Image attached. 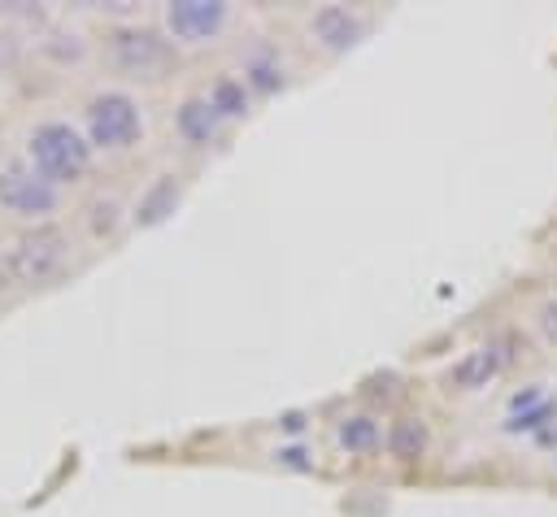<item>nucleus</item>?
I'll list each match as a JSON object with an SVG mask.
<instances>
[{
	"mask_svg": "<svg viewBox=\"0 0 557 517\" xmlns=\"http://www.w3.org/2000/svg\"><path fill=\"white\" fill-rule=\"evenodd\" d=\"M500 348L496 343H483V348H474V352H466L453 369H448V382L457 387V391H479V387H487L496 374H500Z\"/></svg>",
	"mask_w": 557,
	"mask_h": 517,
	"instance_id": "nucleus-10",
	"label": "nucleus"
},
{
	"mask_svg": "<svg viewBox=\"0 0 557 517\" xmlns=\"http://www.w3.org/2000/svg\"><path fill=\"white\" fill-rule=\"evenodd\" d=\"M335 439H339V447H348V452H374V447L383 443V430H379L374 417H344L339 430H335Z\"/></svg>",
	"mask_w": 557,
	"mask_h": 517,
	"instance_id": "nucleus-16",
	"label": "nucleus"
},
{
	"mask_svg": "<svg viewBox=\"0 0 557 517\" xmlns=\"http://www.w3.org/2000/svg\"><path fill=\"white\" fill-rule=\"evenodd\" d=\"M83 213H87V230L96 239H113L122 230V222H126V209H122L117 196H96V200H87Z\"/></svg>",
	"mask_w": 557,
	"mask_h": 517,
	"instance_id": "nucleus-15",
	"label": "nucleus"
},
{
	"mask_svg": "<svg viewBox=\"0 0 557 517\" xmlns=\"http://www.w3.org/2000/svg\"><path fill=\"white\" fill-rule=\"evenodd\" d=\"M218 113L209 109V100L205 96H187L183 104H178V113H174V126H178V135L187 139V143H209L213 135H218Z\"/></svg>",
	"mask_w": 557,
	"mask_h": 517,
	"instance_id": "nucleus-11",
	"label": "nucleus"
},
{
	"mask_svg": "<svg viewBox=\"0 0 557 517\" xmlns=\"http://www.w3.org/2000/svg\"><path fill=\"white\" fill-rule=\"evenodd\" d=\"M83 135H87L91 152L96 148L122 152V148L139 143V135H144V109H139V100L131 91H117V87L96 91L87 100V109H83Z\"/></svg>",
	"mask_w": 557,
	"mask_h": 517,
	"instance_id": "nucleus-4",
	"label": "nucleus"
},
{
	"mask_svg": "<svg viewBox=\"0 0 557 517\" xmlns=\"http://www.w3.org/2000/svg\"><path fill=\"white\" fill-rule=\"evenodd\" d=\"M274 461L296 465V469H309V461H305V452H300V447H278V452H274Z\"/></svg>",
	"mask_w": 557,
	"mask_h": 517,
	"instance_id": "nucleus-19",
	"label": "nucleus"
},
{
	"mask_svg": "<svg viewBox=\"0 0 557 517\" xmlns=\"http://www.w3.org/2000/svg\"><path fill=\"white\" fill-rule=\"evenodd\" d=\"M178 200H183V182L174 178V174H157L139 196H135V209H131V222L135 226H161L174 209H178Z\"/></svg>",
	"mask_w": 557,
	"mask_h": 517,
	"instance_id": "nucleus-9",
	"label": "nucleus"
},
{
	"mask_svg": "<svg viewBox=\"0 0 557 517\" xmlns=\"http://www.w3.org/2000/svg\"><path fill=\"white\" fill-rule=\"evenodd\" d=\"M244 87H248V91H261V96L278 91V87H283V61H278L270 48L248 52V56H244Z\"/></svg>",
	"mask_w": 557,
	"mask_h": 517,
	"instance_id": "nucleus-12",
	"label": "nucleus"
},
{
	"mask_svg": "<svg viewBox=\"0 0 557 517\" xmlns=\"http://www.w3.org/2000/svg\"><path fill=\"white\" fill-rule=\"evenodd\" d=\"M0 269L17 287H48L70 269V235L52 222H39L35 230H26L9 243Z\"/></svg>",
	"mask_w": 557,
	"mask_h": 517,
	"instance_id": "nucleus-2",
	"label": "nucleus"
},
{
	"mask_svg": "<svg viewBox=\"0 0 557 517\" xmlns=\"http://www.w3.org/2000/svg\"><path fill=\"white\" fill-rule=\"evenodd\" d=\"M387 452L396 461H418L426 452V426L418 417H396L387 426Z\"/></svg>",
	"mask_w": 557,
	"mask_h": 517,
	"instance_id": "nucleus-14",
	"label": "nucleus"
},
{
	"mask_svg": "<svg viewBox=\"0 0 557 517\" xmlns=\"http://www.w3.org/2000/svg\"><path fill=\"white\" fill-rule=\"evenodd\" d=\"M35 52H39L44 61H52L57 70H78V65L91 56V39H87L78 26L52 22V26H44V30L35 35Z\"/></svg>",
	"mask_w": 557,
	"mask_h": 517,
	"instance_id": "nucleus-8",
	"label": "nucleus"
},
{
	"mask_svg": "<svg viewBox=\"0 0 557 517\" xmlns=\"http://www.w3.org/2000/svg\"><path fill=\"white\" fill-rule=\"evenodd\" d=\"M161 17H165V35L174 43H209L226 30L231 4L226 0H170L161 9Z\"/></svg>",
	"mask_w": 557,
	"mask_h": 517,
	"instance_id": "nucleus-6",
	"label": "nucleus"
},
{
	"mask_svg": "<svg viewBox=\"0 0 557 517\" xmlns=\"http://www.w3.org/2000/svg\"><path fill=\"white\" fill-rule=\"evenodd\" d=\"M104 61L113 74L122 78H139V83H157L178 65V43L144 22H113L104 30Z\"/></svg>",
	"mask_w": 557,
	"mask_h": 517,
	"instance_id": "nucleus-1",
	"label": "nucleus"
},
{
	"mask_svg": "<svg viewBox=\"0 0 557 517\" xmlns=\"http://www.w3.org/2000/svg\"><path fill=\"white\" fill-rule=\"evenodd\" d=\"M26 161L48 178V182H74L91 169V143L78 126L61 122V117H48L30 130L26 139Z\"/></svg>",
	"mask_w": 557,
	"mask_h": 517,
	"instance_id": "nucleus-3",
	"label": "nucleus"
},
{
	"mask_svg": "<svg viewBox=\"0 0 557 517\" xmlns=\"http://www.w3.org/2000/svg\"><path fill=\"white\" fill-rule=\"evenodd\" d=\"M0 209L26 222H48L61 209V187L48 182L30 161L0 165Z\"/></svg>",
	"mask_w": 557,
	"mask_h": 517,
	"instance_id": "nucleus-5",
	"label": "nucleus"
},
{
	"mask_svg": "<svg viewBox=\"0 0 557 517\" xmlns=\"http://www.w3.org/2000/svg\"><path fill=\"white\" fill-rule=\"evenodd\" d=\"M535 321H540L544 339H548V343H557V300H544V304H540V313H535Z\"/></svg>",
	"mask_w": 557,
	"mask_h": 517,
	"instance_id": "nucleus-18",
	"label": "nucleus"
},
{
	"mask_svg": "<svg viewBox=\"0 0 557 517\" xmlns=\"http://www.w3.org/2000/svg\"><path fill=\"white\" fill-rule=\"evenodd\" d=\"M205 100H209V109H213L218 117H244V113H248V87H244V78H235V74L213 78V87L205 91Z\"/></svg>",
	"mask_w": 557,
	"mask_h": 517,
	"instance_id": "nucleus-13",
	"label": "nucleus"
},
{
	"mask_svg": "<svg viewBox=\"0 0 557 517\" xmlns=\"http://www.w3.org/2000/svg\"><path fill=\"white\" fill-rule=\"evenodd\" d=\"M0 278H4V269H0Z\"/></svg>",
	"mask_w": 557,
	"mask_h": 517,
	"instance_id": "nucleus-20",
	"label": "nucleus"
},
{
	"mask_svg": "<svg viewBox=\"0 0 557 517\" xmlns=\"http://www.w3.org/2000/svg\"><path fill=\"white\" fill-rule=\"evenodd\" d=\"M26 61V35L13 22H0V74H17Z\"/></svg>",
	"mask_w": 557,
	"mask_h": 517,
	"instance_id": "nucleus-17",
	"label": "nucleus"
},
{
	"mask_svg": "<svg viewBox=\"0 0 557 517\" xmlns=\"http://www.w3.org/2000/svg\"><path fill=\"white\" fill-rule=\"evenodd\" d=\"M361 35H366V22H361V13L348 9V4H322V9H313V17H309V39H313L322 52H348V48L361 43Z\"/></svg>",
	"mask_w": 557,
	"mask_h": 517,
	"instance_id": "nucleus-7",
	"label": "nucleus"
}]
</instances>
